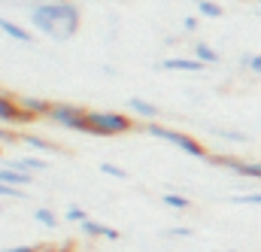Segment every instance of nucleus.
I'll return each mask as SVG.
<instances>
[{"label": "nucleus", "mask_w": 261, "mask_h": 252, "mask_svg": "<svg viewBox=\"0 0 261 252\" xmlns=\"http://www.w3.org/2000/svg\"><path fill=\"white\" fill-rule=\"evenodd\" d=\"M240 67H243V70H249L252 76H261V55H255V52L240 55Z\"/></svg>", "instance_id": "6ab92c4d"}, {"label": "nucleus", "mask_w": 261, "mask_h": 252, "mask_svg": "<svg viewBox=\"0 0 261 252\" xmlns=\"http://www.w3.org/2000/svg\"><path fill=\"white\" fill-rule=\"evenodd\" d=\"M34 31L52 37V40H70L76 37L79 31V6L73 0H64V3H34L31 12H28Z\"/></svg>", "instance_id": "f257e3e1"}, {"label": "nucleus", "mask_w": 261, "mask_h": 252, "mask_svg": "<svg viewBox=\"0 0 261 252\" xmlns=\"http://www.w3.org/2000/svg\"><path fill=\"white\" fill-rule=\"evenodd\" d=\"M164 234H167V237H192L195 231H192V228H186V225H179V228H167Z\"/></svg>", "instance_id": "393cba45"}, {"label": "nucleus", "mask_w": 261, "mask_h": 252, "mask_svg": "<svg viewBox=\"0 0 261 252\" xmlns=\"http://www.w3.org/2000/svg\"><path fill=\"white\" fill-rule=\"evenodd\" d=\"M28 122H31V119L21 113V107H18L15 94H6V91H0V125L18 128V125H28Z\"/></svg>", "instance_id": "39448f33"}, {"label": "nucleus", "mask_w": 261, "mask_h": 252, "mask_svg": "<svg viewBox=\"0 0 261 252\" xmlns=\"http://www.w3.org/2000/svg\"><path fill=\"white\" fill-rule=\"evenodd\" d=\"M18 143L31 146V149H37V152H55V143H49V140H46V137H40V134H21V137H18Z\"/></svg>", "instance_id": "4468645a"}, {"label": "nucleus", "mask_w": 261, "mask_h": 252, "mask_svg": "<svg viewBox=\"0 0 261 252\" xmlns=\"http://www.w3.org/2000/svg\"><path fill=\"white\" fill-rule=\"evenodd\" d=\"M161 204H167V207H173V210H192V200H189L186 194H176V191H164V194H161Z\"/></svg>", "instance_id": "2eb2a0df"}, {"label": "nucleus", "mask_w": 261, "mask_h": 252, "mask_svg": "<svg viewBox=\"0 0 261 252\" xmlns=\"http://www.w3.org/2000/svg\"><path fill=\"white\" fill-rule=\"evenodd\" d=\"M100 173H103V177H113V180H128V170L119 167V164H110V161L100 164Z\"/></svg>", "instance_id": "412c9836"}, {"label": "nucleus", "mask_w": 261, "mask_h": 252, "mask_svg": "<svg viewBox=\"0 0 261 252\" xmlns=\"http://www.w3.org/2000/svg\"><path fill=\"white\" fill-rule=\"evenodd\" d=\"M195 58H197V61H203L206 67H213V64L222 61V58H219V52H216L210 43H203V40H197V43H195Z\"/></svg>", "instance_id": "ddd939ff"}, {"label": "nucleus", "mask_w": 261, "mask_h": 252, "mask_svg": "<svg viewBox=\"0 0 261 252\" xmlns=\"http://www.w3.org/2000/svg\"><path fill=\"white\" fill-rule=\"evenodd\" d=\"M34 222H40L43 228H58V216H55L49 207H37V210H34Z\"/></svg>", "instance_id": "f3484780"}, {"label": "nucleus", "mask_w": 261, "mask_h": 252, "mask_svg": "<svg viewBox=\"0 0 261 252\" xmlns=\"http://www.w3.org/2000/svg\"><path fill=\"white\" fill-rule=\"evenodd\" d=\"M9 167H15V170H21V173H43V170H49V164L43 161V158H9L6 161Z\"/></svg>", "instance_id": "f8f14e48"}, {"label": "nucleus", "mask_w": 261, "mask_h": 252, "mask_svg": "<svg viewBox=\"0 0 261 252\" xmlns=\"http://www.w3.org/2000/svg\"><path fill=\"white\" fill-rule=\"evenodd\" d=\"M0 197H9V200H24V197H28V191H24V189H15V186H6V183H0Z\"/></svg>", "instance_id": "5701e85b"}, {"label": "nucleus", "mask_w": 261, "mask_h": 252, "mask_svg": "<svg viewBox=\"0 0 261 252\" xmlns=\"http://www.w3.org/2000/svg\"><path fill=\"white\" fill-rule=\"evenodd\" d=\"M15 100H18V107H21V113H24L28 119H46L49 110H52V100H43V97H24V94H15Z\"/></svg>", "instance_id": "423d86ee"}, {"label": "nucleus", "mask_w": 261, "mask_h": 252, "mask_svg": "<svg viewBox=\"0 0 261 252\" xmlns=\"http://www.w3.org/2000/svg\"><path fill=\"white\" fill-rule=\"evenodd\" d=\"M40 3H64V0H40Z\"/></svg>", "instance_id": "c85d7f7f"}, {"label": "nucleus", "mask_w": 261, "mask_h": 252, "mask_svg": "<svg viewBox=\"0 0 261 252\" xmlns=\"http://www.w3.org/2000/svg\"><path fill=\"white\" fill-rule=\"evenodd\" d=\"M225 252H234V249H225Z\"/></svg>", "instance_id": "7c9ffc66"}, {"label": "nucleus", "mask_w": 261, "mask_h": 252, "mask_svg": "<svg viewBox=\"0 0 261 252\" xmlns=\"http://www.w3.org/2000/svg\"><path fill=\"white\" fill-rule=\"evenodd\" d=\"M18 137H21V134H15L9 125H0V143H15Z\"/></svg>", "instance_id": "b1692460"}, {"label": "nucleus", "mask_w": 261, "mask_h": 252, "mask_svg": "<svg viewBox=\"0 0 261 252\" xmlns=\"http://www.w3.org/2000/svg\"><path fill=\"white\" fill-rule=\"evenodd\" d=\"M0 252H37V246H6Z\"/></svg>", "instance_id": "bb28decb"}, {"label": "nucleus", "mask_w": 261, "mask_h": 252, "mask_svg": "<svg viewBox=\"0 0 261 252\" xmlns=\"http://www.w3.org/2000/svg\"><path fill=\"white\" fill-rule=\"evenodd\" d=\"M64 219H67V222H76V225H82V222H85V219H91V216H88L82 207L70 204V207H67V213H64Z\"/></svg>", "instance_id": "4be33fe9"}, {"label": "nucleus", "mask_w": 261, "mask_h": 252, "mask_svg": "<svg viewBox=\"0 0 261 252\" xmlns=\"http://www.w3.org/2000/svg\"><path fill=\"white\" fill-rule=\"evenodd\" d=\"M79 228H82V234H85V237H103V240H119V237H122L116 228L100 225V222H94V219H85Z\"/></svg>", "instance_id": "1a4fd4ad"}, {"label": "nucleus", "mask_w": 261, "mask_h": 252, "mask_svg": "<svg viewBox=\"0 0 261 252\" xmlns=\"http://www.w3.org/2000/svg\"><path fill=\"white\" fill-rule=\"evenodd\" d=\"M134 128V119L116 110H88V134L91 137H122Z\"/></svg>", "instance_id": "7ed1b4c3"}, {"label": "nucleus", "mask_w": 261, "mask_h": 252, "mask_svg": "<svg viewBox=\"0 0 261 252\" xmlns=\"http://www.w3.org/2000/svg\"><path fill=\"white\" fill-rule=\"evenodd\" d=\"M197 12H200V18H222V6L216 3V0H200L197 3Z\"/></svg>", "instance_id": "a211bd4d"}, {"label": "nucleus", "mask_w": 261, "mask_h": 252, "mask_svg": "<svg viewBox=\"0 0 261 252\" xmlns=\"http://www.w3.org/2000/svg\"><path fill=\"white\" fill-rule=\"evenodd\" d=\"M192 3H200V0H192Z\"/></svg>", "instance_id": "c756f323"}, {"label": "nucleus", "mask_w": 261, "mask_h": 252, "mask_svg": "<svg viewBox=\"0 0 261 252\" xmlns=\"http://www.w3.org/2000/svg\"><path fill=\"white\" fill-rule=\"evenodd\" d=\"M213 134L219 140H231V143H249V134L243 131H234V128H213Z\"/></svg>", "instance_id": "dca6fc26"}, {"label": "nucleus", "mask_w": 261, "mask_h": 252, "mask_svg": "<svg viewBox=\"0 0 261 252\" xmlns=\"http://www.w3.org/2000/svg\"><path fill=\"white\" fill-rule=\"evenodd\" d=\"M37 252H58V246H37Z\"/></svg>", "instance_id": "cd10ccee"}, {"label": "nucleus", "mask_w": 261, "mask_h": 252, "mask_svg": "<svg viewBox=\"0 0 261 252\" xmlns=\"http://www.w3.org/2000/svg\"><path fill=\"white\" fill-rule=\"evenodd\" d=\"M0 31H3L9 40H15V43H24V46L34 43V34H31L28 28H21L18 21H9V18H3V15H0Z\"/></svg>", "instance_id": "9d476101"}, {"label": "nucleus", "mask_w": 261, "mask_h": 252, "mask_svg": "<svg viewBox=\"0 0 261 252\" xmlns=\"http://www.w3.org/2000/svg\"><path fill=\"white\" fill-rule=\"evenodd\" d=\"M46 119L55 122L58 128H67V131L88 134V110H82V107H76V104H64V100L52 104V110H49Z\"/></svg>", "instance_id": "20e7f679"}, {"label": "nucleus", "mask_w": 261, "mask_h": 252, "mask_svg": "<svg viewBox=\"0 0 261 252\" xmlns=\"http://www.w3.org/2000/svg\"><path fill=\"white\" fill-rule=\"evenodd\" d=\"M182 28H186L189 34H195V31H197V18H195V15H189V18H182Z\"/></svg>", "instance_id": "a878e982"}, {"label": "nucleus", "mask_w": 261, "mask_h": 252, "mask_svg": "<svg viewBox=\"0 0 261 252\" xmlns=\"http://www.w3.org/2000/svg\"><path fill=\"white\" fill-rule=\"evenodd\" d=\"M0 183L15 186V189H28V186L34 183V177H31V173L15 170V167H9V164H0Z\"/></svg>", "instance_id": "9b49d317"}, {"label": "nucleus", "mask_w": 261, "mask_h": 252, "mask_svg": "<svg viewBox=\"0 0 261 252\" xmlns=\"http://www.w3.org/2000/svg\"><path fill=\"white\" fill-rule=\"evenodd\" d=\"M0 213H3V207H0Z\"/></svg>", "instance_id": "2f4dec72"}, {"label": "nucleus", "mask_w": 261, "mask_h": 252, "mask_svg": "<svg viewBox=\"0 0 261 252\" xmlns=\"http://www.w3.org/2000/svg\"><path fill=\"white\" fill-rule=\"evenodd\" d=\"M158 67H161V70H176V73H203V70H206V64L203 61H197V58H182V55H176V58H164Z\"/></svg>", "instance_id": "0eeeda50"}, {"label": "nucleus", "mask_w": 261, "mask_h": 252, "mask_svg": "<svg viewBox=\"0 0 261 252\" xmlns=\"http://www.w3.org/2000/svg\"><path fill=\"white\" fill-rule=\"evenodd\" d=\"M231 204H240V207H261V191H249V194H234Z\"/></svg>", "instance_id": "aec40b11"}, {"label": "nucleus", "mask_w": 261, "mask_h": 252, "mask_svg": "<svg viewBox=\"0 0 261 252\" xmlns=\"http://www.w3.org/2000/svg\"><path fill=\"white\" fill-rule=\"evenodd\" d=\"M143 131H146L149 137H155V140H164V143L176 146L179 152H186V155H192V158H210V152L203 149V143H197L192 134L173 131V128L161 125V122H146V125H143Z\"/></svg>", "instance_id": "f03ea898"}, {"label": "nucleus", "mask_w": 261, "mask_h": 252, "mask_svg": "<svg viewBox=\"0 0 261 252\" xmlns=\"http://www.w3.org/2000/svg\"><path fill=\"white\" fill-rule=\"evenodd\" d=\"M128 110H130V116H137L143 122H158V116H161V110L155 104L143 100V97H128Z\"/></svg>", "instance_id": "6e6552de"}]
</instances>
